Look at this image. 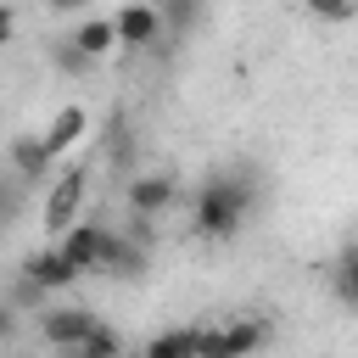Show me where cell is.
Listing matches in <instances>:
<instances>
[{
    "instance_id": "obj_17",
    "label": "cell",
    "mask_w": 358,
    "mask_h": 358,
    "mask_svg": "<svg viewBox=\"0 0 358 358\" xmlns=\"http://www.w3.org/2000/svg\"><path fill=\"white\" fill-rule=\"evenodd\" d=\"M22 207H28V185H22V179H11V173H0V235H6V229H17Z\"/></svg>"
},
{
    "instance_id": "obj_1",
    "label": "cell",
    "mask_w": 358,
    "mask_h": 358,
    "mask_svg": "<svg viewBox=\"0 0 358 358\" xmlns=\"http://www.w3.org/2000/svg\"><path fill=\"white\" fill-rule=\"evenodd\" d=\"M252 201H257L252 179H241V173H207L196 185V196H190V229L201 241H235L241 224H246V213H252Z\"/></svg>"
},
{
    "instance_id": "obj_4",
    "label": "cell",
    "mask_w": 358,
    "mask_h": 358,
    "mask_svg": "<svg viewBox=\"0 0 358 358\" xmlns=\"http://www.w3.org/2000/svg\"><path fill=\"white\" fill-rule=\"evenodd\" d=\"M90 330H95V313H90V308H78V302L39 308V336H45V347H56V352H73Z\"/></svg>"
},
{
    "instance_id": "obj_21",
    "label": "cell",
    "mask_w": 358,
    "mask_h": 358,
    "mask_svg": "<svg viewBox=\"0 0 358 358\" xmlns=\"http://www.w3.org/2000/svg\"><path fill=\"white\" fill-rule=\"evenodd\" d=\"M11 34H17V11H11V6L0 0V50L11 45Z\"/></svg>"
},
{
    "instance_id": "obj_7",
    "label": "cell",
    "mask_w": 358,
    "mask_h": 358,
    "mask_svg": "<svg viewBox=\"0 0 358 358\" xmlns=\"http://www.w3.org/2000/svg\"><path fill=\"white\" fill-rule=\"evenodd\" d=\"M6 162H11V179H22L28 190L56 179V157L45 151V140H39V134H17V140L6 145Z\"/></svg>"
},
{
    "instance_id": "obj_14",
    "label": "cell",
    "mask_w": 358,
    "mask_h": 358,
    "mask_svg": "<svg viewBox=\"0 0 358 358\" xmlns=\"http://www.w3.org/2000/svg\"><path fill=\"white\" fill-rule=\"evenodd\" d=\"M67 358H123V336H117L112 324H101V319H95V330H90Z\"/></svg>"
},
{
    "instance_id": "obj_15",
    "label": "cell",
    "mask_w": 358,
    "mask_h": 358,
    "mask_svg": "<svg viewBox=\"0 0 358 358\" xmlns=\"http://www.w3.org/2000/svg\"><path fill=\"white\" fill-rule=\"evenodd\" d=\"M157 11H162V34H173V39H185L201 22V0H157Z\"/></svg>"
},
{
    "instance_id": "obj_10",
    "label": "cell",
    "mask_w": 358,
    "mask_h": 358,
    "mask_svg": "<svg viewBox=\"0 0 358 358\" xmlns=\"http://www.w3.org/2000/svg\"><path fill=\"white\" fill-rule=\"evenodd\" d=\"M84 134H90V112H84V106H62V112L45 123V134H39V140H45V151H50V157H67Z\"/></svg>"
},
{
    "instance_id": "obj_16",
    "label": "cell",
    "mask_w": 358,
    "mask_h": 358,
    "mask_svg": "<svg viewBox=\"0 0 358 358\" xmlns=\"http://www.w3.org/2000/svg\"><path fill=\"white\" fill-rule=\"evenodd\" d=\"M140 358H196V324H185V330H162Z\"/></svg>"
},
{
    "instance_id": "obj_19",
    "label": "cell",
    "mask_w": 358,
    "mask_h": 358,
    "mask_svg": "<svg viewBox=\"0 0 358 358\" xmlns=\"http://www.w3.org/2000/svg\"><path fill=\"white\" fill-rule=\"evenodd\" d=\"M106 157H112V168H129V123H123V112L106 123Z\"/></svg>"
},
{
    "instance_id": "obj_5",
    "label": "cell",
    "mask_w": 358,
    "mask_h": 358,
    "mask_svg": "<svg viewBox=\"0 0 358 358\" xmlns=\"http://www.w3.org/2000/svg\"><path fill=\"white\" fill-rule=\"evenodd\" d=\"M112 28H117V50H151L162 39V11H157V0H129L112 17Z\"/></svg>"
},
{
    "instance_id": "obj_20",
    "label": "cell",
    "mask_w": 358,
    "mask_h": 358,
    "mask_svg": "<svg viewBox=\"0 0 358 358\" xmlns=\"http://www.w3.org/2000/svg\"><path fill=\"white\" fill-rule=\"evenodd\" d=\"M319 22H358V0H308Z\"/></svg>"
},
{
    "instance_id": "obj_23",
    "label": "cell",
    "mask_w": 358,
    "mask_h": 358,
    "mask_svg": "<svg viewBox=\"0 0 358 358\" xmlns=\"http://www.w3.org/2000/svg\"><path fill=\"white\" fill-rule=\"evenodd\" d=\"M11 330H17V319H11V302H6V296H0V347H6V341H11Z\"/></svg>"
},
{
    "instance_id": "obj_8",
    "label": "cell",
    "mask_w": 358,
    "mask_h": 358,
    "mask_svg": "<svg viewBox=\"0 0 358 358\" xmlns=\"http://www.w3.org/2000/svg\"><path fill=\"white\" fill-rule=\"evenodd\" d=\"M123 201H129L134 218H157V213H168L179 201V185H173V173H134L123 185Z\"/></svg>"
},
{
    "instance_id": "obj_3",
    "label": "cell",
    "mask_w": 358,
    "mask_h": 358,
    "mask_svg": "<svg viewBox=\"0 0 358 358\" xmlns=\"http://www.w3.org/2000/svg\"><path fill=\"white\" fill-rule=\"evenodd\" d=\"M84 190H90V173H84V168H67V173L50 179V190H45V229H50V235H67V229L78 224Z\"/></svg>"
},
{
    "instance_id": "obj_18",
    "label": "cell",
    "mask_w": 358,
    "mask_h": 358,
    "mask_svg": "<svg viewBox=\"0 0 358 358\" xmlns=\"http://www.w3.org/2000/svg\"><path fill=\"white\" fill-rule=\"evenodd\" d=\"M56 67H62L67 78H84V73H90L95 62H90V56H84V50H78L73 39H56Z\"/></svg>"
},
{
    "instance_id": "obj_12",
    "label": "cell",
    "mask_w": 358,
    "mask_h": 358,
    "mask_svg": "<svg viewBox=\"0 0 358 358\" xmlns=\"http://www.w3.org/2000/svg\"><path fill=\"white\" fill-rule=\"evenodd\" d=\"M330 296L358 313V235L341 241V252L330 257Z\"/></svg>"
},
{
    "instance_id": "obj_11",
    "label": "cell",
    "mask_w": 358,
    "mask_h": 358,
    "mask_svg": "<svg viewBox=\"0 0 358 358\" xmlns=\"http://www.w3.org/2000/svg\"><path fill=\"white\" fill-rule=\"evenodd\" d=\"M145 263H151V252H145V246H134V235H117V229H112L106 257H101V274H112V280H140V274H145Z\"/></svg>"
},
{
    "instance_id": "obj_6",
    "label": "cell",
    "mask_w": 358,
    "mask_h": 358,
    "mask_svg": "<svg viewBox=\"0 0 358 358\" xmlns=\"http://www.w3.org/2000/svg\"><path fill=\"white\" fill-rule=\"evenodd\" d=\"M106 241H112V229L106 224H95V218H78L56 246H62V257L78 268V274H101V257H106Z\"/></svg>"
},
{
    "instance_id": "obj_9",
    "label": "cell",
    "mask_w": 358,
    "mask_h": 358,
    "mask_svg": "<svg viewBox=\"0 0 358 358\" xmlns=\"http://www.w3.org/2000/svg\"><path fill=\"white\" fill-rule=\"evenodd\" d=\"M17 274H22L28 285H39L45 296H50V291H67V285L78 280V268L62 257V246H34V252L22 257V268H17Z\"/></svg>"
},
{
    "instance_id": "obj_22",
    "label": "cell",
    "mask_w": 358,
    "mask_h": 358,
    "mask_svg": "<svg viewBox=\"0 0 358 358\" xmlns=\"http://www.w3.org/2000/svg\"><path fill=\"white\" fill-rule=\"evenodd\" d=\"M45 11H62V17H73V11H90V0H45Z\"/></svg>"
},
{
    "instance_id": "obj_13",
    "label": "cell",
    "mask_w": 358,
    "mask_h": 358,
    "mask_svg": "<svg viewBox=\"0 0 358 358\" xmlns=\"http://www.w3.org/2000/svg\"><path fill=\"white\" fill-rule=\"evenodd\" d=\"M67 39H73L90 62H101V56H112V50H117V28H112V17H84Z\"/></svg>"
},
{
    "instance_id": "obj_2",
    "label": "cell",
    "mask_w": 358,
    "mask_h": 358,
    "mask_svg": "<svg viewBox=\"0 0 358 358\" xmlns=\"http://www.w3.org/2000/svg\"><path fill=\"white\" fill-rule=\"evenodd\" d=\"M274 324L263 313L229 319V324H196V358H257L268 347Z\"/></svg>"
}]
</instances>
